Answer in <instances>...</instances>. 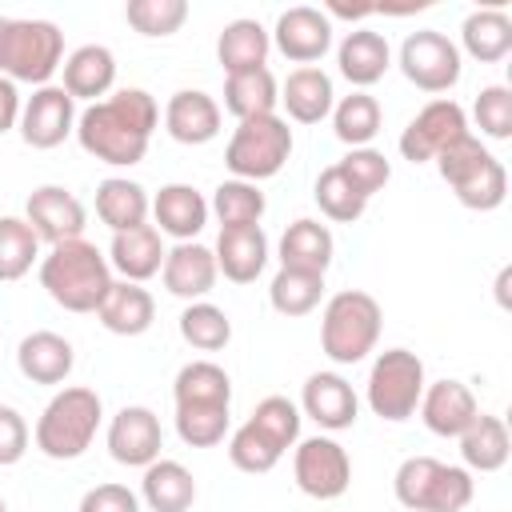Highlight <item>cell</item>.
I'll return each mask as SVG.
<instances>
[{
	"label": "cell",
	"mask_w": 512,
	"mask_h": 512,
	"mask_svg": "<svg viewBox=\"0 0 512 512\" xmlns=\"http://www.w3.org/2000/svg\"><path fill=\"white\" fill-rule=\"evenodd\" d=\"M312 196H316L320 212H324L328 220H336V224H356V220L364 216V208H368V200L344 180V172H340L336 164H328V168L316 176Z\"/></svg>",
	"instance_id": "cell-42"
},
{
	"label": "cell",
	"mask_w": 512,
	"mask_h": 512,
	"mask_svg": "<svg viewBox=\"0 0 512 512\" xmlns=\"http://www.w3.org/2000/svg\"><path fill=\"white\" fill-rule=\"evenodd\" d=\"M60 72H64V92L72 96V100H104L108 92H112V84H116V56H112V48H104V44H80L76 52H68L64 56V64H60Z\"/></svg>",
	"instance_id": "cell-26"
},
{
	"label": "cell",
	"mask_w": 512,
	"mask_h": 512,
	"mask_svg": "<svg viewBox=\"0 0 512 512\" xmlns=\"http://www.w3.org/2000/svg\"><path fill=\"white\" fill-rule=\"evenodd\" d=\"M300 408L288 400V396H264L256 408H252V416H248V424H256L280 452H288V448H296V440H300Z\"/></svg>",
	"instance_id": "cell-46"
},
{
	"label": "cell",
	"mask_w": 512,
	"mask_h": 512,
	"mask_svg": "<svg viewBox=\"0 0 512 512\" xmlns=\"http://www.w3.org/2000/svg\"><path fill=\"white\" fill-rule=\"evenodd\" d=\"M164 236L152 228V224H140V228H128V232H112V244H108V264L132 280V284H144L152 276H160L164 268Z\"/></svg>",
	"instance_id": "cell-24"
},
{
	"label": "cell",
	"mask_w": 512,
	"mask_h": 512,
	"mask_svg": "<svg viewBox=\"0 0 512 512\" xmlns=\"http://www.w3.org/2000/svg\"><path fill=\"white\" fill-rule=\"evenodd\" d=\"M264 192L260 184H248V180H220L212 200H208V216L220 220V228H248V224H260L264 220Z\"/></svg>",
	"instance_id": "cell-37"
},
{
	"label": "cell",
	"mask_w": 512,
	"mask_h": 512,
	"mask_svg": "<svg viewBox=\"0 0 512 512\" xmlns=\"http://www.w3.org/2000/svg\"><path fill=\"white\" fill-rule=\"evenodd\" d=\"M336 68H340V76L356 92H368L392 68V48H388L384 32H376V28H352V32H344V40L336 44Z\"/></svg>",
	"instance_id": "cell-21"
},
{
	"label": "cell",
	"mask_w": 512,
	"mask_h": 512,
	"mask_svg": "<svg viewBox=\"0 0 512 512\" xmlns=\"http://www.w3.org/2000/svg\"><path fill=\"white\" fill-rule=\"evenodd\" d=\"M396 64H400L408 84H416L420 92H432V96L452 92L460 84V72H464V56H460L456 40H448L436 28L408 32L400 52H396Z\"/></svg>",
	"instance_id": "cell-10"
},
{
	"label": "cell",
	"mask_w": 512,
	"mask_h": 512,
	"mask_svg": "<svg viewBox=\"0 0 512 512\" xmlns=\"http://www.w3.org/2000/svg\"><path fill=\"white\" fill-rule=\"evenodd\" d=\"M468 136V116L452 96H436L428 100L400 132V156L408 164H428L436 160L452 140Z\"/></svg>",
	"instance_id": "cell-12"
},
{
	"label": "cell",
	"mask_w": 512,
	"mask_h": 512,
	"mask_svg": "<svg viewBox=\"0 0 512 512\" xmlns=\"http://www.w3.org/2000/svg\"><path fill=\"white\" fill-rule=\"evenodd\" d=\"M28 440H32L28 420L12 404H0V468L20 464L24 452H28Z\"/></svg>",
	"instance_id": "cell-49"
},
{
	"label": "cell",
	"mask_w": 512,
	"mask_h": 512,
	"mask_svg": "<svg viewBox=\"0 0 512 512\" xmlns=\"http://www.w3.org/2000/svg\"><path fill=\"white\" fill-rule=\"evenodd\" d=\"M16 368L32 384H64L76 368V348L60 332L40 328V332H28L16 344Z\"/></svg>",
	"instance_id": "cell-23"
},
{
	"label": "cell",
	"mask_w": 512,
	"mask_h": 512,
	"mask_svg": "<svg viewBox=\"0 0 512 512\" xmlns=\"http://www.w3.org/2000/svg\"><path fill=\"white\" fill-rule=\"evenodd\" d=\"M220 280V268H216V256L212 248H204L200 240H184V244H172L168 256H164V268H160V284L164 292L180 296V300H208V292L216 288Z\"/></svg>",
	"instance_id": "cell-18"
},
{
	"label": "cell",
	"mask_w": 512,
	"mask_h": 512,
	"mask_svg": "<svg viewBox=\"0 0 512 512\" xmlns=\"http://www.w3.org/2000/svg\"><path fill=\"white\" fill-rule=\"evenodd\" d=\"M268 52H272V36L252 16H240V20L224 24L220 36H216V60H220L224 76L248 72V68H268Z\"/></svg>",
	"instance_id": "cell-31"
},
{
	"label": "cell",
	"mask_w": 512,
	"mask_h": 512,
	"mask_svg": "<svg viewBox=\"0 0 512 512\" xmlns=\"http://www.w3.org/2000/svg\"><path fill=\"white\" fill-rule=\"evenodd\" d=\"M336 168L344 172V180H348L364 200H372V196L392 180V164H388V156L376 152L372 144H368V148H348V156L336 160Z\"/></svg>",
	"instance_id": "cell-47"
},
{
	"label": "cell",
	"mask_w": 512,
	"mask_h": 512,
	"mask_svg": "<svg viewBox=\"0 0 512 512\" xmlns=\"http://www.w3.org/2000/svg\"><path fill=\"white\" fill-rule=\"evenodd\" d=\"M64 64V32L52 20H4L0 32V76L12 84L44 88Z\"/></svg>",
	"instance_id": "cell-7"
},
{
	"label": "cell",
	"mask_w": 512,
	"mask_h": 512,
	"mask_svg": "<svg viewBox=\"0 0 512 512\" xmlns=\"http://www.w3.org/2000/svg\"><path fill=\"white\" fill-rule=\"evenodd\" d=\"M268 36L284 60L300 68H316V60H324L332 48V20L312 4H296L276 16V28Z\"/></svg>",
	"instance_id": "cell-15"
},
{
	"label": "cell",
	"mask_w": 512,
	"mask_h": 512,
	"mask_svg": "<svg viewBox=\"0 0 512 512\" xmlns=\"http://www.w3.org/2000/svg\"><path fill=\"white\" fill-rule=\"evenodd\" d=\"M96 216L112 232L140 228L152 216V196L144 192V184H136L128 176H108L96 184Z\"/></svg>",
	"instance_id": "cell-32"
},
{
	"label": "cell",
	"mask_w": 512,
	"mask_h": 512,
	"mask_svg": "<svg viewBox=\"0 0 512 512\" xmlns=\"http://www.w3.org/2000/svg\"><path fill=\"white\" fill-rule=\"evenodd\" d=\"M280 104L288 112V120L296 124H320L332 116L336 92H332V76L324 68H292L288 80L280 84Z\"/></svg>",
	"instance_id": "cell-29"
},
{
	"label": "cell",
	"mask_w": 512,
	"mask_h": 512,
	"mask_svg": "<svg viewBox=\"0 0 512 512\" xmlns=\"http://www.w3.org/2000/svg\"><path fill=\"white\" fill-rule=\"evenodd\" d=\"M280 448L256 428V424H240L232 436H228V460H232V468H240V472H248V476H264V472H272L276 464H280Z\"/></svg>",
	"instance_id": "cell-45"
},
{
	"label": "cell",
	"mask_w": 512,
	"mask_h": 512,
	"mask_svg": "<svg viewBox=\"0 0 512 512\" xmlns=\"http://www.w3.org/2000/svg\"><path fill=\"white\" fill-rule=\"evenodd\" d=\"M392 492L408 512H464L472 504V472L444 464L436 456H408L396 476Z\"/></svg>",
	"instance_id": "cell-6"
},
{
	"label": "cell",
	"mask_w": 512,
	"mask_h": 512,
	"mask_svg": "<svg viewBox=\"0 0 512 512\" xmlns=\"http://www.w3.org/2000/svg\"><path fill=\"white\" fill-rule=\"evenodd\" d=\"M288 156H292V128L276 112L240 120L224 144V164H228L232 180H248V184L272 180L288 164Z\"/></svg>",
	"instance_id": "cell-8"
},
{
	"label": "cell",
	"mask_w": 512,
	"mask_h": 512,
	"mask_svg": "<svg viewBox=\"0 0 512 512\" xmlns=\"http://www.w3.org/2000/svg\"><path fill=\"white\" fill-rule=\"evenodd\" d=\"M300 416L316 420L324 432H344L360 416V396L340 372H312L300 388Z\"/></svg>",
	"instance_id": "cell-17"
},
{
	"label": "cell",
	"mask_w": 512,
	"mask_h": 512,
	"mask_svg": "<svg viewBox=\"0 0 512 512\" xmlns=\"http://www.w3.org/2000/svg\"><path fill=\"white\" fill-rule=\"evenodd\" d=\"M476 128L488 140H508L512 136V88L508 84H484L476 104H472Z\"/></svg>",
	"instance_id": "cell-48"
},
{
	"label": "cell",
	"mask_w": 512,
	"mask_h": 512,
	"mask_svg": "<svg viewBox=\"0 0 512 512\" xmlns=\"http://www.w3.org/2000/svg\"><path fill=\"white\" fill-rule=\"evenodd\" d=\"M276 256H280V268H296V272H320V276H324V272L332 268L336 240H332L328 224L300 216V220H292V224L284 228Z\"/></svg>",
	"instance_id": "cell-28"
},
{
	"label": "cell",
	"mask_w": 512,
	"mask_h": 512,
	"mask_svg": "<svg viewBox=\"0 0 512 512\" xmlns=\"http://www.w3.org/2000/svg\"><path fill=\"white\" fill-rule=\"evenodd\" d=\"M156 124H160L156 96L144 88H120L76 116V140L92 160L112 168H132L144 160Z\"/></svg>",
	"instance_id": "cell-1"
},
{
	"label": "cell",
	"mask_w": 512,
	"mask_h": 512,
	"mask_svg": "<svg viewBox=\"0 0 512 512\" xmlns=\"http://www.w3.org/2000/svg\"><path fill=\"white\" fill-rule=\"evenodd\" d=\"M424 360L408 348H384L372 368H368V384H364V400L368 408L388 420L400 424L408 416H416V404L424 396Z\"/></svg>",
	"instance_id": "cell-9"
},
{
	"label": "cell",
	"mask_w": 512,
	"mask_h": 512,
	"mask_svg": "<svg viewBox=\"0 0 512 512\" xmlns=\"http://www.w3.org/2000/svg\"><path fill=\"white\" fill-rule=\"evenodd\" d=\"M480 64H500L512 52V16L504 8H476L460 24V44Z\"/></svg>",
	"instance_id": "cell-34"
},
{
	"label": "cell",
	"mask_w": 512,
	"mask_h": 512,
	"mask_svg": "<svg viewBox=\"0 0 512 512\" xmlns=\"http://www.w3.org/2000/svg\"><path fill=\"white\" fill-rule=\"evenodd\" d=\"M76 100L60 88V84H44V88H32V96L24 100L20 108V140L28 148H60L72 132H76Z\"/></svg>",
	"instance_id": "cell-13"
},
{
	"label": "cell",
	"mask_w": 512,
	"mask_h": 512,
	"mask_svg": "<svg viewBox=\"0 0 512 512\" xmlns=\"http://www.w3.org/2000/svg\"><path fill=\"white\" fill-rule=\"evenodd\" d=\"M380 124H384V108H380V100L372 92H356L352 88L344 100L332 104V132L348 148H368L376 140Z\"/></svg>",
	"instance_id": "cell-36"
},
{
	"label": "cell",
	"mask_w": 512,
	"mask_h": 512,
	"mask_svg": "<svg viewBox=\"0 0 512 512\" xmlns=\"http://www.w3.org/2000/svg\"><path fill=\"white\" fill-rule=\"evenodd\" d=\"M40 288L64 312H96L104 292L112 288V264L92 240H64L52 244L48 256H40Z\"/></svg>",
	"instance_id": "cell-2"
},
{
	"label": "cell",
	"mask_w": 512,
	"mask_h": 512,
	"mask_svg": "<svg viewBox=\"0 0 512 512\" xmlns=\"http://www.w3.org/2000/svg\"><path fill=\"white\" fill-rule=\"evenodd\" d=\"M508 280H512V268H504L500 280H496V296H500V304H508Z\"/></svg>",
	"instance_id": "cell-52"
},
{
	"label": "cell",
	"mask_w": 512,
	"mask_h": 512,
	"mask_svg": "<svg viewBox=\"0 0 512 512\" xmlns=\"http://www.w3.org/2000/svg\"><path fill=\"white\" fill-rule=\"evenodd\" d=\"M24 220L32 224V232L40 236V244H64V240H80L88 212L80 204V196L64 184H40L28 192L24 200Z\"/></svg>",
	"instance_id": "cell-14"
},
{
	"label": "cell",
	"mask_w": 512,
	"mask_h": 512,
	"mask_svg": "<svg viewBox=\"0 0 512 512\" xmlns=\"http://www.w3.org/2000/svg\"><path fill=\"white\" fill-rule=\"evenodd\" d=\"M76 512H140V496L128 484H96L80 496Z\"/></svg>",
	"instance_id": "cell-50"
},
{
	"label": "cell",
	"mask_w": 512,
	"mask_h": 512,
	"mask_svg": "<svg viewBox=\"0 0 512 512\" xmlns=\"http://www.w3.org/2000/svg\"><path fill=\"white\" fill-rule=\"evenodd\" d=\"M100 420H104L100 396L84 384H68L44 404V412L32 428V444L48 460H76L92 448V440L100 432Z\"/></svg>",
	"instance_id": "cell-3"
},
{
	"label": "cell",
	"mask_w": 512,
	"mask_h": 512,
	"mask_svg": "<svg viewBox=\"0 0 512 512\" xmlns=\"http://www.w3.org/2000/svg\"><path fill=\"white\" fill-rule=\"evenodd\" d=\"M216 268L224 280L232 284H252L264 264H268V236L260 224H248V228H220L216 236Z\"/></svg>",
	"instance_id": "cell-25"
},
{
	"label": "cell",
	"mask_w": 512,
	"mask_h": 512,
	"mask_svg": "<svg viewBox=\"0 0 512 512\" xmlns=\"http://www.w3.org/2000/svg\"><path fill=\"white\" fill-rule=\"evenodd\" d=\"M164 132L176 144H188V148H200V144L216 140L220 136V104H216V96H208L200 88L172 92L168 104H164Z\"/></svg>",
	"instance_id": "cell-20"
},
{
	"label": "cell",
	"mask_w": 512,
	"mask_h": 512,
	"mask_svg": "<svg viewBox=\"0 0 512 512\" xmlns=\"http://www.w3.org/2000/svg\"><path fill=\"white\" fill-rule=\"evenodd\" d=\"M292 476H296V488L304 496H312V500H340L348 492V484H352V460H348L340 440L308 436V440H296Z\"/></svg>",
	"instance_id": "cell-11"
},
{
	"label": "cell",
	"mask_w": 512,
	"mask_h": 512,
	"mask_svg": "<svg viewBox=\"0 0 512 512\" xmlns=\"http://www.w3.org/2000/svg\"><path fill=\"white\" fill-rule=\"evenodd\" d=\"M280 104V84L268 68H248V72H232L224 76V108L240 120L252 116H272Z\"/></svg>",
	"instance_id": "cell-35"
},
{
	"label": "cell",
	"mask_w": 512,
	"mask_h": 512,
	"mask_svg": "<svg viewBox=\"0 0 512 512\" xmlns=\"http://www.w3.org/2000/svg\"><path fill=\"white\" fill-rule=\"evenodd\" d=\"M384 328V308L372 292L344 288L328 296L320 312V352L332 364H360L368 352H376Z\"/></svg>",
	"instance_id": "cell-4"
},
{
	"label": "cell",
	"mask_w": 512,
	"mask_h": 512,
	"mask_svg": "<svg viewBox=\"0 0 512 512\" xmlns=\"http://www.w3.org/2000/svg\"><path fill=\"white\" fill-rule=\"evenodd\" d=\"M4 20H8V16H0V32H4Z\"/></svg>",
	"instance_id": "cell-54"
},
{
	"label": "cell",
	"mask_w": 512,
	"mask_h": 512,
	"mask_svg": "<svg viewBox=\"0 0 512 512\" xmlns=\"http://www.w3.org/2000/svg\"><path fill=\"white\" fill-rule=\"evenodd\" d=\"M20 108H24V100H20L16 84L8 76H0V136L20 124Z\"/></svg>",
	"instance_id": "cell-51"
},
{
	"label": "cell",
	"mask_w": 512,
	"mask_h": 512,
	"mask_svg": "<svg viewBox=\"0 0 512 512\" xmlns=\"http://www.w3.org/2000/svg\"><path fill=\"white\" fill-rule=\"evenodd\" d=\"M176 436L188 448H216L228 436V404H180Z\"/></svg>",
	"instance_id": "cell-43"
},
{
	"label": "cell",
	"mask_w": 512,
	"mask_h": 512,
	"mask_svg": "<svg viewBox=\"0 0 512 512\" xmlns=\"http://www.w3.org/2000/svg\"><path fill=\"white\" fill-rule=\"evenodd\" d=\"M152 228L160 236H172L176 244L184 240H196L208 224V200L196 184H164L156 196H152Z\"/></svg>",
	"instance_id": "cell-22"
},
{
	"label": "cell",
	"mask_w": 512,
	"mask_h": 512,
	"mask_svg": "<svg viewBox=\"0 0 512 512\" xmlns=\"http://www.w3.org/2000/svg\"><path fill=\"white\" fill-rule=\"evenodd\" d=\"M96 320L112 332V336H144L156 320V300L144 284L132 280H112V288L104 292Z\"/></svg>",
	"instance_id": "cell-27"
},
{
	"label": "cell",
	"mask_w": 512,
	"mask_h": 512,
	"mask_svg": "<svg viewBox=\"0 0 512 512\" xmlns=\"http://www.w3.org/2000/svg\"><path fill=\"white\" fill-rule=\"evenodd\" d=\"M180 336H184V344L196 348V352H220V348H228V340H232V320H228V312H224L220 304H212V300H192V304L180 312Z\"/></svg>",
	"instance_id": "cell-40"
},
{
	"label": "cell",
	"mask_w": 512,
	"mask_h": 512,
	"mask_svg": "<svg viewBox=\"0 0 512 512\" xmlns=\"http://www.w3.org/2000/svg\"><path fill=\"white\" fill-rule=\"evenodd\" d=\"M268 300L280 316H308L320 308L324 300V276L320 272H296V268H280L268 284Z\"/></svg>",
	"instance_id": "cell-39"
},
{
	"label": "cell",
	"mask_w": 512,
	"mask_h": 512,
	"mask_svg": "<svg viewBox=\"0 0 512 512\" xmlns=\"http://www.w3.org/2000/svg\"><path fill=\"white\" fill-rule=\"evenodd\" d=\"M460 456H464V468L468 472H500L512 456V436H508V424L492 412H480L460 436Z\"/></svg>",
	"instance_id": "cell-33"
},
{
	"label": "cell",
	"mask_w": 512,
	"mask_h": 512,
	"mask_svg": "<svg viewBox=\"0 0 512 512\" xmlns=\"http://www.w3.org/2000/svg\"><path fill=\"white\" fill-rule=\"evenodd\" d=\"M0 512H8V504H4V496H0Z\"/></svg>",
	"instance_id": "cell-53"
},
{
	"label": "cell",
	"mask_w": 512,
	"mask_h": 512,
	"mask_svg": "<svg viewBox=\"0 0 512 512\" xmlns=\"http://www.w3.org/2000/svg\"><path fill=\"white\" fill-rule=\"evenodd\" d=\"M108 456L124 468H148L152 460H160L164 448V428L160 416L144 404H124L112 420H108Z\"/></svg>",
	"instance_id": "cell-16"
},
{
	"label": "cell",
	"mask_w": 512,
	"mask_h": 512,
	"mask_svg": "<svg viewBox=\"0 0 512 512\" xmlns=\"http://www.w3.org/2000/svg\"><path fill=\"white\" fill-rule=\"evenodd\" d=\"M416 416L424 420V428L432 436L456 440L480 416V404H476V396H472V388L464 380H436V384H424Z\"/></svg>",
	"instance_id": "cell-19"
},
{
	"label": "cell",
	"mask_w": 512,
	"mask_h": 512,
	"mask_svg": "<svg viewBox=\"0 0 512 512\" xmlns=\"http://www.w3.org/2000/svg\"><path fill=\"white\" fill-rule=\"evenodd\" d=\"M140 504L148 512H188L196 504V480L180 460H152L140 476Z\"/></svg>",
	"instance_id": "cell-30"
},
{
	"label": "cell",
	"mask_w": 512,
	"mask_h": 512,
	"mask_svg": "<svg viewBox=\"0 0 512 512\" xmlns=\"http://www.w3.org/2000/svg\"><path fill=\"white\" fill-rule=\"evenodd\" d=\"M40 260V236L24 216H0V284H12L32 272Z\"/></svg>",
	"instance_id": "cell-41"
},
{
	"label": "cell",
	"mask_w": 512,
	"mask_h": 512,
	"mask_svg": "<svg viewBox=\"0 0 512 512\" xmlns=\"http://www.w3.org/2000/svg\"><path fill=\"white\" fill-rule=\"evenodd\" d=\"M440 180L452 188V196L472 208V212H496L508 196V172L504 164L468 132L460 140H452L436 160Z\"/></svg>",
	"instance_id": "cell-5"
},
{
	"label": "cell",
	"mask_w": 512,
	"mask_h": 512,
	"mask_svg": "<svg viewBox=\"0 0 512 512\" xmlns=\"http://www.w3.org/2000/svg\"><path fill=\"white\" fill-rule=\"evenodd\" d=\"M124 20H128L132 32L156 40V36L180 32V24L188 20V4L184 0H128L124 4Z\"/></svg>",
	"instance_id": "cell-44"
},
{
	"label": "cell",
	"mask_w": 512,
	"mask_h": 512,
	"mask_svg": "<svg viewBox=\"0 0 512 512\" xmlns=\"http://www.w3.org/2000/svg\"><path fill=\"white\" fill-rule=\"evenodd\" d=\"M172 400L180 404H228L232 408V380L212 360H192L172 380Z\"/></svg>",
	"instance_id": "cell-38"
}]
</instances>
